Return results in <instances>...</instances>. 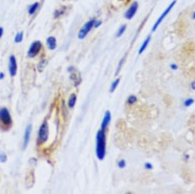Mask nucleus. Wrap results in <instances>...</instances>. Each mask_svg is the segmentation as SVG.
<instances>
[{
	"instance_id": "nucleus-16",
	"label": "nucleus",
	"mask_w": 195,
	"mask_h": 194,
	"mask_svg": "<svg viewBox=\"0 0 195 194\" xmlns=\"http://www.w3.org/2000/svg\"><path fill=\"white\" fill-rule=\"evenodd\" d=\"M119 83H120V79H117V80H115V81H114V83H112V86H110V89H109V91H110V92H114V91L116 90V88H117V87H118Z\"/></svg>"
},
{
	"instance_id": "nucleus-24",
	"label": "nucleus",
	"mask_w": 195,
	"mask_h": 194,
	"mask_svg": "<svg viewBox=\"0 0 195 194\" xmlns=\"http://www.w3.org/2000/svg\"><path fill=\"white\" fill-rule=\"evenodd\" d=\"M0 161H1V162L7 161V155H5V154H0Z\"/></svg>"
},
{
	"instance_id": "nucleus-1",
	"label": "nucleus",
	"mask_w": 195,
	"mask_h": 194,
	"mask_svg": "<svg viewBox=\"0 0 195 194\" xmlns=\"http://www.w3.org/2000/svg\"><path fill=\"white\" fill-rule=\"evenodd\" d=\"M95 155H97L99 160H103L106 155V136H105L104 131L100 129L97 133V137H95Z\"/></svg>"
},
{
	"instance_id": "nucleus-6",
	"label": "nucleus",
	"mask_w": 195,
	"mask_h": 194,
	"mask_svg": "<svg viewBox=\"0 0 195 194\" xmlns=\"http://www.w3.org/2000/svg\"><path fill=\"white\" fill-rule=\"evenodd\" d=\"M42 47V42L39 40H36V42H32V45L30 46V49L28 51V56L29 57H35L40 52Z\"/></svg>"
},
{
	"instance_id": "nucleus-9",
	"label": "nucleus",
	"mask_w": 195,
	"mask_h": 194,
	"mask_svg": "<svg viewBox=\"0 0 195 194\" xmlns=\"http://www.w3.org/2000/svg\"><path fill=\"white\" fill-rule=\"evenodd\" d=\"M110 120H112V114H110L109 110H106L104 114V117H103L102 124H101V129H102V131H105V129H106V127L108 126Z\"/></svg>"
},
{
	"instance_id": "nucleus-26",
	"label": "nucleus",
	"mask_w": 195,
	"mask_h": 194,
	"mask_svg": "<svg viewBox=\"0 0 195 194\" xmlns=\"http://www.w3.org/2000/svg\"><path fill=\"white\" fill-rule=\"evenodd\" d=\"M101 25H102V21L98 20V21H95V25H93V27H95V28H99Z\"/></svg>"
},
{
	"instance_id": "nucleus-8",
	"label": "nucleus",
	"mask_w": 195,
	"mask_h": 194,
	"mask_svg": "<svg viewBox=\"0 0 195 194\" xmlns=\"http://www.w3.org/2000/svg\"><path fill=\"white\" fill-rule=\"evenodd\" d=\"M137 10H138V2H132L130 4V7H128V10L125 12V18L130 20L132 17L135 16L136 13H137Z\"/></svg>"
},
{
	"instance_id": "nucleus-32",
	"label": "nucleus",
	"mask_w": 195,
	"mask_h": 194,
	"mask_svg": "<svg viewBox=\"0 0 195 194\" xmlns=\"http://www.w3.org/2000/svg\"><path fill=\"white\" fill-rule=\"evenodd\" d=\"M3 77H4V74H3V73H0V80L3 79Z\"/></svg>"
},
{
	"instance_id": "nucleus-2",
	"label": "nucleus",
	"mask_w": 195,
	"mask_h": 194,
	"mask_svg": "<svg viewBox=\"0 0 195 194\" xmlns=\"http://www.w3.org/2000/svg\"><path fill=\"white\" fill-rule=\"evenodd\" d=\"M0 123L3 124L5 129H9L12 125V118L10 115V111L5 107L0 109Z\"/></svg>"
},
{
	"instance_id": "nucleus-3",
	"label": "nucleus",
	"mask_w": 195,
	"mask_h": 194,
	"mask_svg": "<svg viewBox=\"0 0 195 194\" xmlns=\"http://www.w3.org/2000/svg\"><path fill=\"white\" fill-rule=\"evenodd\" d=\"M175 4H176V0H174L173 2H171V4H170L169 7H167V9H165L164 12H163L162 14H161L160 16H159V18L157 19V21H156L155 24H154L153 28H152V32H155V31L157 30V28H158V27H159V26H160V24H161V22H162V20L165 18V17L167 16V14H169V13L171 12V10H172L173 7H174V5H175Z\"/></svg>"
},
{
	"instance_id": "nucleus-12",
	"label": "nucleus",
	"mask_w": 195,
	"mask_h": 194,
	"mask_svg": "<svg viewBox=\"0 0 195 194\" xmlns=\"http://www.w3.org/2000/svg\"><path fill=\"white\" fill-rule=\"evenodd\" d=\"M150 42H151V36H147V38H146L145 40L143 42V44L141 45V47H140V49H139V54H142L144 52V50L147 48V46H149V44H150Z\"/></svg>"
},
{
	"instance_id": "nucleus-18",
	"label": "nucleus",
	"mask_w": 195,
	"mask_h": 194,
	"mask_svg": "<svg viewBox=\"0 0 195 194\" xmlns=\"http://www.w3.org/2000/svg\"><path fill=\"white\" fill-rule=\"evenodd\" d=\"M125 30H126V25L121 26L120 29L118 30V32H117V37H120V36H122V34L125 32Z\"/></svg>"
},
{
	"instance_id": "nucleus-25",
	"label": "nucleus",
	"mask_w": 195,
	"mask_h": 194,
	"mask_svg": "<svg viewBox=\"0 0 195 194\" xmlns=\"http://www.w3.org/2000/svg\"><path fill=\"white\" fill-rule=\"evenodd\" d=\"M46 65V61L45 59H42V61H40L39 62V67H38V69H39V71H42V67Z\"/></svg>"
},
{
	"instance_id": "nucleus-23",
	"label": "nucleus",
	"mask_w": 195,
	"mask_h": 194,
	"mask_svg": "<svg viewBox=\"0 0 195 194\" xmlns=\"http://www.w3.org/2000/svg\"><path fill=\"white\" fill-rule=\"evenodd\" d=\"M125 166H126V162H125V160H124V159H122V160H120V161L118 162V166L120 169L125 168Z\"/></svg>"
},
{
	"instance_id": "nucleus-14",
	"label": "nucleus",
	"mask_w": 195,
	"mask_h": 194,
	"mask_svg": "<svg viewBox=\"0 0 195 194\" xmlns=\"http://www.w3.org/2000/svg\"><path fill=\"white\" fill-rule=\"evenodd\" d=\"M185 50H186L188 53H193L195 51V44L193 42H188L186 45V47H185Z\"/></svg>"
},
{
	"instance_id": "nucleus-33",
	"label": "nucleus",
	"mask_w": 195,
	"mask_h": 194,
	"mask_svg": "<svg viewBox=\"0 0 195 194\" xmlns=\"http://www.w3.org/2000/svg\"><path fill=\"white\" fill-rule=\"evenodd\" d=\"M192 19L195 20V12H193V15H192Z\"/></svg>"
},
{
	"instance_id": "nucleus-15",
	"label": "nucleus",
	"mask_w": 195,
	"mask_h": 194,
	"mask_svg": "<svg viewBox=\"0 0 195 194\" xmlns=\"http://www.w3.org/2000/svg\"><path fill=\"white\" fill-rule=\"evenodd\" d=\"M38 7H39V3H38V2L33 3V4L31 5L30 7H29V11H28L29 14H30V15H33V14H34V13L36 12V11H37Z\"/></svg>"
},
{
	"instance_id": "nucleus-11",
	"label": "nucleus",
	"mask_w": 195,
	"mask_h": 194,
	"mask_svg": "<svg viewBox=\"0 0 195 194\" xmlns=\"http://www.w3.org/2000/svg\"><path fill=\"white\" fill-rule=\"evenodd\" d=\"M47 45H48V47L50 50H54L56 48V39L55 37L53 36H50V37L47 38Z\"/></svg>"
},
{
	"instance_id": "nucleus-30",
	"label": "nucleus",
	"mask_w": 195,
	"mask_h": 194,
	"mask_svg": "<svg viewBox=\"0 0 195 194\" xmlns=\"http://www.w3.org/2000/svg\"><path fill=\"white\" fill-rule=\"evenodd\" d=\"M122 64H123V61H121L120 64H119V67H118V69H117V73H119V71H120V68H121V66H122Z\"/></svg>"
},
{
	"instance_id": "nucleus-5",
	"label": "nucleus",
	"mask_w": 195,
	"mask_h": 194,
	"mask_svg": "<svg viewBox=\"0 0 195 194\" xmlns=\"http://www.w3.org/2000/svg\"><path fill=\"white\" fill-rule=\"evenodd\" d=\"M95 19H90L89 21H87L86 24L84 25L83 28L80 30L79 34H77V37L80 38V39H84V38L86 37V35L88 34L89 32H90V30L93 28V25H95Z\"/></svg>"
},
{
	"instance_id": "nucleus-20",
	"label": "nucleus",
	"mask_w": 195,
	"mask_h": 194,
	"mask_svg": "<svg viewBox=\"0 0 195 194\" xmlns=\"http://www.w3.org/2000/svg\"><path fill=\"white\" fill-rule=\"evenodd\" d=\"M136 102H137V97L136 96H130L127 99V103L130 104V105H132V104H135Z\"/></svg>"
},
{
	"instance_id": "nucleus-29",
	"label": "nucleus",
	"mask_w": 195,
	"mask_h": 194,
	"mask_svg": "<svg viewBox=\"0 0 195 194\" xmlns=\"http://www.w3.org/2000/svg\"><path fill=\"white\" fill-rule=\"evenodd\" d=\"M190 88L192 90H195V81H192V83L190 84Z\"/></svg>"
},
{
	"instance_id": "nucleus-27",
	"label": "nucleus",
	"mask_w": 195,
	"mask_h": 194,
	"mask_svg": "<svg viewBox=\"0 0 195 194\" xmlns=\"http://www.w3.org/2000/svg\"><path fill=\"white\" fill-rule=\"evenodd\" d=\"M170 68H171L172 70H177V69H178V66L175 65V64H172V65L170 66Z\"/></svg>"
},
{
	"instance_id": "nucleus-22",
	"label": "nucleus",
	"mask_w": 195,
	"mask_h": 194,
	"mask_svg": "<svg viewBox=\"0 0 195 194\" xmlns=\"http://www.w3.org/2000/svg\"><path fill=\"white\" fill-rule=\"evenodd\" d=\"M22 37H23V32H18L17 35L15 36V42H20L22 40Z\"/></svg>"
},
{
	"instance_id": "nucleus-10",
	"label": "nucleus",
	"mask_w": 195,
	"mask_h": 194,
	"mask_svg": "<svg viewBox=\"0 0 195 194\" xmlns=\"http://www.w3.org/2000/svg\"><path fill=\"white\" fill-rule=\"evenodd\" d=\"M31 131H32V125H28L26 131H25V136H23V145H22L23 149H26L29 144L30 136H31Z\"/></svg>"
},
{
	"instance_id": "nucleus-7",
	"label": "nucleus",
	"mask_w": 195,
	"mask_h": 194,
	"mask_svg": "<svg viewBox=\"0 0 195 194\" xmlns=\"http://www.w3.org/2000/svg\"><path fill=\"white\" fill-rule=\"evenodd\" d=\"M9 71L11 77H15L17 72V62L14 55L10 56V62H9Z\"/></svg>"
},
{
	"instance_id": "nucleus-31",
	"label": "nucleus",
	"mask_w": 195,
	"mask_h": 194,
	"mask_svg": "<svg viewBox=\"0 0 195 194\" xmlns=\"http://www.w3.org/2000/svg\"><path fill=\"white\" fill-rule=\"evenodd\" d=\"M2 34H3V29L0 27V38H1V36H2Z\"/></svg>"
},
{
	"instance_id": "nucleus-19",
	"label": "nucleus",
	"mask_w": 195,
	"mask_h": 194,
	"mask_svg": "<svg viewBox=\"0 0 195 194\" xmlns=\"http://www.w3.org/2000/svg\"><path fill=\"white\" fill-rule=\"evenodd\" d=\"M72 74H71V80H73V82H74V86H77V85L81 83V77H75V75H74V72H71Z\"/></svg>"
},
{
	"instance_id": "nucleus-28",
	"label": "nucleus",
	"mask_w": 195,
	"mask_h": 194,
	"mask_svg": "<svg viewBox=\"0 0 195 194\" xmlns=\"http://www.w3.org/2000/svg\"><path fill=\"white\" fill-rule=\"evenodd\" d=\"M144 166H145V169H149V170H152V169H153V166H152L151 164H149V162H147V164H145Z\"/></svg>"
},
{
	"instance_id": "nucleus-4",
	"label": "nucleus",
	"mask_w": 195,
	"mask_h": 194,
	"mask_svg": "<svg viewBox=\"0 0 195 194\" xmlns=\"http://www.w3.org/2000/svg\"><path fill=\"white\" fill-rule=\"evenodd\" d=\"M49 137V125L47 122H44L42 124V126L39 127V132H38V142L42 144L45 143L48 140Z\"/></svg>"
},
{
	"instance_id": "nucleus-17",
	"label": "nucleus",
	"mask_w": 195,
	"mask_h": 194,
	"mask_svg": "<svg viewBox=\"0 0 195 194\" xmlns=\"http://www.w3.org/2000/svg\"><path fill=\"white\" fill-rule=\"evenodd\" d=\"M66 7H62L60 10H56L55 12H54V18H58L60 15H63L64 12H65Z\"/></svg>"
},
{
	"instance_id": "nucleus-13",
	"label": "nucleus",
	"mask_w": 195,
	"mask_h": 194,
	"mask_svg": "<svg viewBox=\"0 0 195 194\" xmlns=\"http://www.w3.org/2000/svg\"><path fill=\"white\" fill-rule=\"evenodd\" d=\"M75 102H77V96L74 94H72L70 96L69 100H68V107L69 108H73L75 105Z\"/></svg>"
},
{
	"instance_id": "nucleus-34",
	"label": "nucleus",
	"mask_w": 195,
	"mask_h": 194,
	"mask_svg": "<svg viewBox=\"0 0 195 194\" xmlns=\"http://www.w3.org/2000/svg\"><path fill=\"white\" fill-rule=\"evenodd\" d=\"M194 192H195V191H194Z\"/></svg>"
},
{
	"instance_id": "nucleus-21",
	"label": "nucleus",
	"mask_w": 195,
	"mask_h": 194,
	"mask_svg": "<svg viewBox=\"0 0 195 194\" xmlns=\"http://www.w3.org/2000/svg\"><path fill=\"white\" fill-rule=\"evenodd\" d=\"M193 103H194V99L189 98V99H187V100L184 102V105L186 106V107H189V106H191Z\"/></svg>"
}]
</instances>
